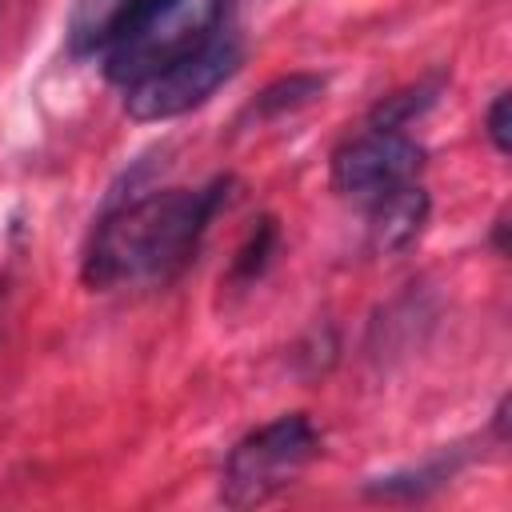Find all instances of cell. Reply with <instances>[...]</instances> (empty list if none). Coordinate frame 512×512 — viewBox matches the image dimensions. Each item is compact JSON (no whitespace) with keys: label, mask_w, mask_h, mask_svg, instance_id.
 <instances>
[{"label":"cell","mask_w":512,"mask_h":512,"mask_svg":"<svg viewBox=\"0 0 512 512\" xmlns=\"http://www.w3.org/2000/svg\"><path fill=\"white\" fill-rule=\"evenodd\" d=\"M324 92V76L316 72H292V76H280L272 80L256 100H252V116H284L308 100H316Z\"/></svg>","instance_id":"obj_9"},{"label":"cell","mask_w":512,"mask_h":512,"mask_svg":"<svg viewBox=\"0 0 512 512\" xmlns=\"http://www.w3.org/2000/svg\"><path fill=\"white\" fill-rule=\"evenodd\" d=\"M232 196V176H212L200 188H156L112 200L96 220L84 252L88 288L168 284L200 252L216 212Z\"/></svg>","instance_id":"obj_1"},{"label":"cell","mask_w":512,"mask_h":512,"mask_svg":"<svg viewBox=\"0 0 512 512\" xmlns=\"http://www.w3.org/2000/svg\"><path fill=\"white\" fill-rule=\"evenodd\" d=\"M460 468V456H440V460H428L420 468H404V472H392V476H376L372 484H364L368 496H380V500H420L428 496L432 488L448 484L452 472Z\"/></svg>","instance_id":"obj_7"},{"label":"cell","mask_w":512,"mask_h":512,"mask_svg":"<svg viewBox=\"0 0 512 512\" xmlns=\"http://www.w3.org/2000/svg\"><path fill=\"white\" fill-rule=\"evenodd\" d=\"M440 88H444V76L416 80V84H408V88L384 96V100L368 112V124H372V128H408L416 116H424V112L436 104Z\"/></svg>","instance_id":"obj_8"},{"label":"cell","mask_w":512,"mask_h":512,"mask_svg":"<svg viewBox=\"0 0 512 512\" xmlns=\"http://www.w3.org/2000/svg\"><path fill=\"white\" fill-rule=\"evenodd\" d=\"M428 208H432V200H428V188H424L420 180H412V184H404V188H396V192H388V196L364 204L372 248L384 252V256L404 252V248L424 232Z\"/></svg>","instance_id":"obj_6"},{"label":"cell","mask_w":512,"mask_h":512,"mask_svg":"<svg viewBox=\"0 0 512 512\" xmlns=\"http://www.w3.org/2000/svg\"><path fill=\"white\" fill-rule=\"evenodd\" d=\"M240 64H244L240 40L228 28H220L212 40H204L184 60H176V64L152 72L148 80L124 88V108L140 124L176 120V116L200 108L220 84H228L240 72Z\"/></svg>","instance_id":"obj_4"},{"label":"cell","mask_w":512,"mask_h":512,"mask_svg":"<svg viewBox=\"0 0 512 512\" xmlns=\"http://www.w3.org/2000/svg\"><path fill=\"white\" fill-rule=\"evenodd\" d=\"M424 172V144H416L404 128H372L344 140L332 152V184L340 196L356 204H372Z\"/></svg>","instance_id":"obj_5"},{"label":"cell","mask_w":512,"mask_h":512,"mask_svg":"<svg viewBox=\"0 0 512 512\" xmlns=\"http://www.w3.org/2000/svg\"><path fill=\"white\" fill-rule=\"evenodd\" d=\"M484 132L496 152H512V124H508V92H496V100L484 112Z\"/></svg>","instance_id":"obj_11"},{"label":"cell","mask_w":512,"mask_h":512,"mask_svg":"<svg viewBox=\"0 0 512 512\" xmlns=\"http://www.w3.org/2000/svg\"><path fill=\"white\" fill-rule=\"evenodd\" d=\"M224 28V0H128L92 56L112 84L132 88L184 60Z\"/></svg>","instance_id":"obj_2"},{"label":"cell","mask_w":512,"mask_h":512,"mask_svg":"<svg viewBox=\"0 0 512 512\" xmlns=\"http://www.w3.org/2000/svg\"><path fill=\"white\" fill-rule=\"evenodd\" d=\"M324 440L308 412H284L248 436H240L224 460L220 472V500L228 508H252L268 504L276 492H284L316 456Z\"/></svg>","instance_id":"obj_3"},{"label":"cell","mask_w":512,"mask_h":512,"mask_svg":"<svg viewBox=\"0 0 512 512\" xmlns=\"http://www.w3.org/2000/svg\"><path fill=\"white\" fill-rule=\"evenodd\" d=\"M276 240H280L276 220H272V216H260L256 228L248 232L244 248L236 252L232 268H228V284H256V276L268 268V260H272V252H276Z\"/></svg>","instance_id":"obj_10"}]
</instances>
